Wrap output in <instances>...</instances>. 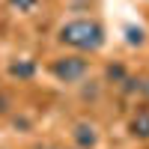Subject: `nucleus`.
Instances as JSON below:
<instances>
[{
  "label": "nucleus",
  "instance_id": "obj_1",
  "mask_svg": "<svg viewBox=\"0 0 149 149\" xmlns=\"http://www.w3.org/2000/svg\"><path fill=\"white\" fill-rule=\"evenodd\" d=\"M60 39L72 48H81V51H95L104 42V30L95 21H69L60 30Z\"/></svg>",
  "mask_w": 149,
  "mask_h": 149
},
{
  "label": "nucleus",
  "instance_id": "obj_8",
  "mask_svg": "<svg viewBox=\"0 0 149 149\" xmlns=\"http://www.w3.org/2000/svg\"><path fill=\"white\" fill-rule=\"evenodd\" d=\"M128 42L131 45H140L143 42V30H128Z\"/></svg>",
  "mask_w": 149,
  "mask_h": 149
},
{
  "label": "nucleus",
  "instance_id": "obj_5",
  "mask_svg": "<svg viewBox=\"0 0 149 149\" xmlns=\"http://www.w3.org/2000/svg\"><path fill=\"white\" fill-rule=\"evenodd\" d=\"M36 66L33 63H12L9 66V74H15V78H33Z\"/></svg>",
  "mask_w": 149,
  "mask_h": 149
},
{
  "label": "nucleus",
  "instance_id": "obj_6",
  "mask_svg": "<svg viewBox=\"0 0 149 149\" xmlns=\"http://www.w3.org/2000/svg\"><path fill=\"white\" fill-rule=\"evenodd\" d=\"M9 3H12V6H18L21 12H30V9L36 6V0H9Z\"/></svg>",
  "mask_w": 149,
  "mask_h": 149
},
{
  "label": "nucleus",
  "instance_id": "obj_7",
  "mask_svg": "<svg viewBox=\"0 0 149 149\" xmlns=\"http://www.w3.org/2000/svg\"><path fill=\"white\" fill-rule=\"evenodd\" d=\"M107 78H110V81H122V78H125V72H122V66H110V69H107Z\"/></svg>",
  "mask_w": 149,
  "mask_h": 149
},
{
  "label": "nucleus",
  "instance_id": "obj_2",
  "mask_svg": "<svg viewBox=\"0 0 149 149\" xmlns=\"http://www.w3.org/2000/svg\"><path fill=\"white\" fill-rule=\"evenodd\" d=\"M84 72H86V60H81V57H63L54 63V74L60 81H78Z\"/></svg>",
  "mask_w": 149,
  "mask_h": 149
},
{
  "label": "nucleus",
  "instance_id": "obj_4",
  "mask_svg": "<svg viewBox=\"0 0 149 149\" xmlns=\"http://www.w3.org/2000/svg\"><path fill=\"white\" fill-rule=\"evenodd\" d=\"M131 134L134 137H149V113L146 110H140V113L131 119Z\"/></svg>",
  "mask_w": 149,
  "mask_h": 149
},
{
  "label": "nucleus",
  "instance_id": "obj_3",
  "mask_svg": "<svg viewBox=\"0 0 149 149\" xmlns=\"http://www.w3.org/2000/svg\"><path fill=\"white\" fill-rule=\"evenodd\" d=\"M74 140H78V146H84V149H90V146H95V131L90 128V125H81L74 128Z\"/></svg>",
  "mask_w": 149,
  "mask_h": 149
}]
</instances>
